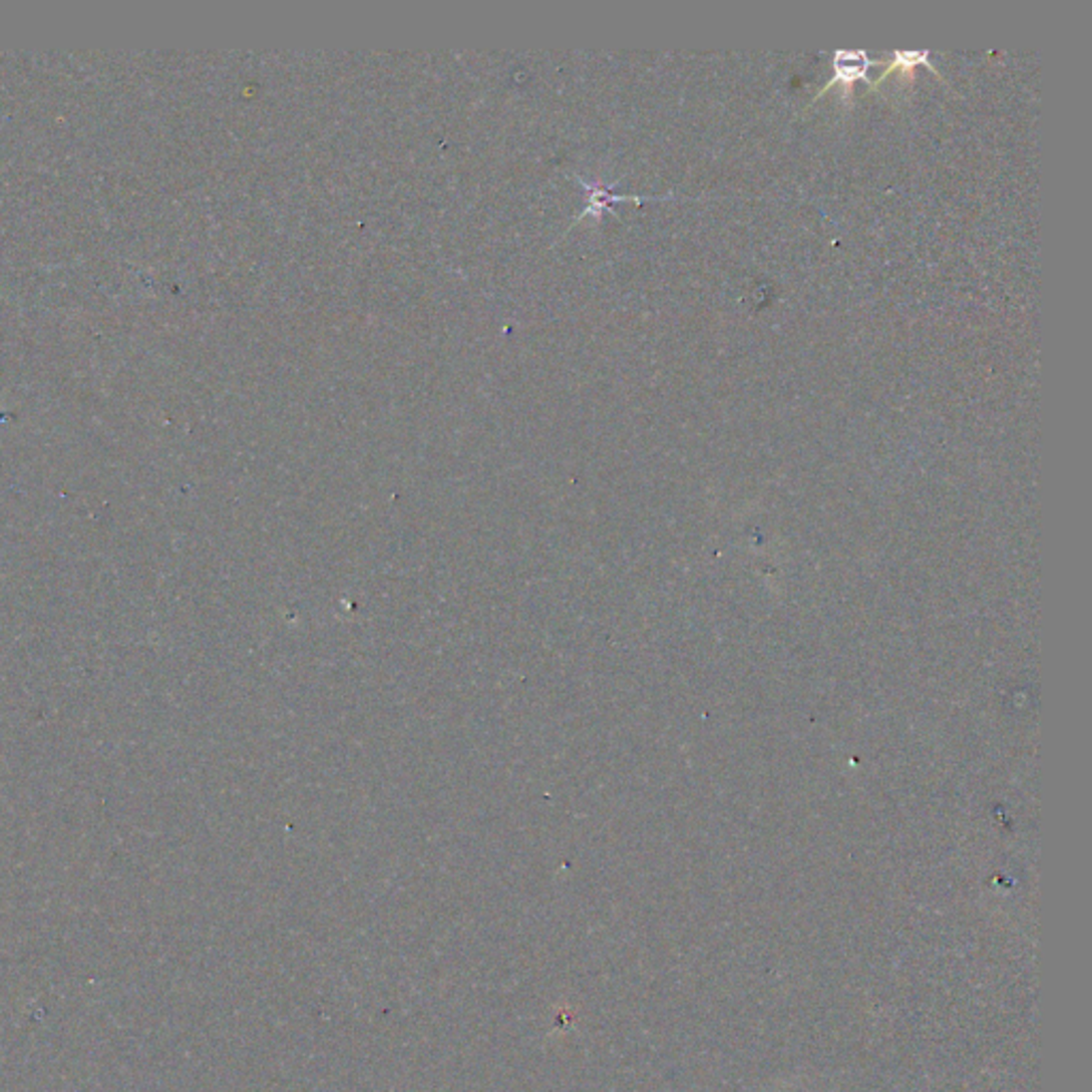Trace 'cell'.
I'll use <instances>...</instances> for the list:
<instances>
[{
    "mask_svg": "<svg viewBox=\"0 0 1092 1092\" xmlns=\"http://www.w3.org/2000/svg\"><path fill=\"white\" fill-rule=\"evenodd\" d=\"M875 64H881V60L870 58L866 49H836V52L832 54V71H834V75L826 83V86L815 94L813 103H817V98L824 96L830 88L836 86V83H838V86L845 88V94L849 92V86L853 81L864 79L866 83H870L868 81V69H870V66H875Z\"/></svg>",
    "mask_w": 1092,
    "mask_h": 1092,
    "instance_id": "obj_1",
    "label": "cell"
},
{
    "mask_svg": "<svg viewBox=\"0 0 1092 1092\" xmlns=\"http://www.w3.org/2000/svg\"><path fill=\"white\" fill-rule=\"evenodd\" d=\"M918 66H927V69H929L933 75H937L941 81H946V77L939 73V69H935V66L931 64V49H916V52H902V49H894L892 62H889V64L885 66V71H883L875 81H870V88L875 90V88L879 86V83H881L887 75H892L894 71H902V73L906 71V73H912L914 69H918ZM946 83H948V81H946Z\"/></svg>",
    "mask_w": 1092,
    "mask_h": 1092,
    "instance_id": "obj_2",
    "label": "cell"
}]
</instances>
